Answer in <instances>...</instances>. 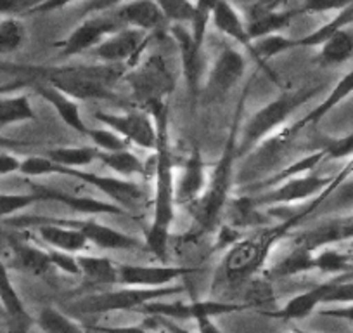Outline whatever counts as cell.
<instances>
[{"instance_id":"9f6ffc18","label":"cell","mask_w":353,"mask_h":333,"mask_svg":"<svg viewBox=\"0 0 353 333\" xmlns=\"http://www.w3.org/2000/svg\"><path fill=\"white\" fill-rule=\"evenodd\" d=\"M32 80H16V82H9V84H2L0 86V96H6V94H12L16 91L23 89V87L32 86Z\"/></svg>"},{"instance_id":"ee69618b","label":"cell","mask_w":353,"mask_h":333,"mask_svg":"<svg viewBox=\"0 0 353 333\" xmlns=\"http://www.w3.org/2000/svg\"><path fill=\"white\" fill-rule=\"evenodd\" d=\"M350 259L345 252L341 250H334V248L324 247L322 252L315 254V269H321L324 273H341V271L348 269Z\"/></svg>"},{"instance_id":"d590c367","label":"cell","mask_w":353,"mask_h":333,"mask_svg":"<svg viewBox=\"0 0 353 333\" xmlns=\"http://www.w3.org/2000/svg\"><path fill=\"white\" fill-rule=\"evenodd\" d=\"M26 42V30L18 18L0 19V56L12 54Z\"/></svg>"},{"instance_id":"74e56055","label":"cell","mask_w":353,"mask_h":333,"mask_svg":"<svg viewBox=\"0 0 353 333\" xmlns=\"http://www.w3.org/2000/svg\"><path fill=\"white\" fill-rule=\"evenodd\" d=\"M19 174L25 178H49V175H63L64 166L52 162L49 156H28L21 160Z\"/></svg>"},{"instance_id":"4316f807","label":"cell","mask_w":353,"mask_h":333,"mask_svg":"<svg viewBox=\"0 0 353 333\" xmlns=\"http://www.w3.org/2000/svg\"><path fill=\"white\" fill-rule=\"evenodd\" d=\"M12 264L14 267L21 271H28L33 274H46L50 269L52 263H50L49 252L47 248L33 247V245L25 243V241H12Z\"/></svg>"},{"instance_id":"bcb514c9","label":"cell","mask_w":353,"mask_h":333,"mask_svg":"<svg viewBox=\"0 0 353 333\" xmlns=\"http://www.w3.org/2000/svg\"><path fill=\"white\" fill-rule=\"evenodd\" d=\"M40 2L42 0H0V16L4 18L30 16Z\"/></svg>"},{"instance_id":"5bb4252c","label":"cell","mask_w":353,"mask_h":333,"mask_svg":"<svg viewBox=\"0 0 353 333\" xmlns=\"http://www.w3.org/2000/svg\"><path fill=\"white\" fill-rule=\"evenodd\" d=\"M61 222L80 229L88 240V243H92L97 248H103V250H123V252L145 250V243L139 238L121 233V231L97 222L94 219H61Z\"/></svg>"},{"instance_id":"4dcf8cb0","label":"cell","mask_w":353,"mask_h":333,"mask_svg":"<svg viewBox=\"0 0 353 333\" xmlns=\"http://www.w3.org/2000/svg\"><path fill=\"white\" fill-rule=\"evenodd\" d=\"M32 120H37V113L26 94L0 96V129Z\"/></svg>"},{"instance_id":"1f68e13d","label":"cell","mask_w":353,"mask_h":333,"mask_svg":"<svg viewBox=\"0 0 353 333\" xmlns=\"http://www.w3.org/2000/svg\"><path fill=\"white\" fill-rule=\"evenodd\" d=\"M315 269V254L301 245L293 243V250L270 269L274 278H288Z\"/></svg>"},{"instance_id":"83f0119b","label":"cell","mask_w":353,"mask_h":333,"mask_svg":"<svg viewBox=\"0 0 353 333\" xmlns=\"http://www.w3.org/2000/svg\"><path fill=\"white\" fill-rule=\"evenodd\" d=\"M324 160H325V148L319 149V151H314L310 153V155L303 156V158L296 160V162H293L291 165L284 166L283 171L274 174L272 178H269L263 182H256V184L251 186L250 189H253V191H258V189H267V188H272V186L283 184V182L290 181V179L307 175L310 174L312 171H315V169L319 166V163H322Z\"/></svg>"},{"instance_id":"3957f363","label":"cell","mask_w":353,"mask_h":333,"mask_svg":"<svg viewBox=\"0 0 353 333\" xmlns=\"http://www.w3.org/2000/svg\"><path fill=\"white\" fill-rule=\"evenodd\" d=\"M324 86L317 87H305L300 91H291V93L283 94L277 99L270 101L267 106H263L261 110H258L253 117L248 120L246 127H244L243 137L237 142V155L243 156L248 151L254 148L256 144H260L261 141L269 137L270 134L279 131L281 127L286 125V122L290 120L291 115L301 108L303 104H307L312 97H315V94L321 93Z\"/></svg>"},{"instance_id":"11a10c76","label":"cell","mask_w":353,"mask_h":333,"mask_svg":"<svg viewBox=\"0 0 353 333\" xmlns=\"http://www.w3.org/2000/svg\"><path fill=\"white\" fill-rule=\"evenodd\" d=\"M28 146H35V142L25 141V139H11L0 135V149H19V148H28Z\"/></svg>"},{"instance_id":"60d3db41","label":"cell","mask_w":353,"mask_h":333,"mask_svg":"<svg viewBox=\"0 0 353 333\" xmlns=\"http://www.w3.org/2000/svg\"><path fill=\"white\" fill-rule=\"evenodd\" d=\"M137 311L145 312L149 316H158V318L166 319H188L191 316V304H184V302H145L144 305L137 309Z\"/></svg>"},{"instance_id":"c3c4849f","label":"cell","mask_w":353,"mask_h":333,"mask_svg":"<svg viewBox=\"0 0 353 333\" xmlns=\"http://www.w3.org/2000/svg\"><path fill=\"white\" fill-rule=\"evenodd\" d=\"M322 302H353V283H325Z\"/></svg>"},{"instance_id":"836d02e7","label":"cell","mask_w":353,"mask_h":333,"mask_svg":"<svg viewBox=\"0 0 353 333\" xmlns=\"http://www.w3.org/2000/svg\"><path fill=\"white\" fill-rule=\"evenodd\" d=\"M52 162L68 169H85L94 163L99 156V149L96 146H70V148H52L46 151Z\"/></svg>"},{"instance_id":"d6986e66","label":"cell","mask_w":353,"mask_h":333,"mask_svg":"<svg viewBox=\"0 0 353 333\" xmlns=\"http://www.w3.org/2000/svg\"><path fill=\"white\" fill-rule=\"evenodd\" d=\"M114 18L128 28H137L145 33L161 30L168 23L156 0H128L113 11Z\"/></svg>"},{"instance_id":"9a60e30c","label":"cell","mask_w":353,"mask_h":333,"mask_svg":"<svg viewBox=\"0 0 353 333\" xmlns=\"http://www.w3.org/2000/svg\"><path fill=\"white\" fill-rule=\"evenodd\" d=\"M32 191L39 193L42 196V202H57L70 207L71 210L83 216H132L123 207L117 205L113 202H103V200L92 198V196L73 195V193L63 191V189L50 188L46 184H35L30 182Z\"/></svg>"},{"instance_id":"277c9868","label":"cell","mask_w":353,"mask_h":333,"mask_svg":"<svg viewBox=\"0 0 353 333\" xmlns=\"http://www.w3.org/2000/svg\"><path fill=\"white\" fill-rule=\"evenodd\" d=\"M291 231L284 222L272 227H261L254 233L243 236L232 245L223 259V273L230 281H243L256 273L265 260L269 259L270 250L290 236Z\"/></svg>"},{"instance_id":"d6a6232c","label":"cell","mask_w":353,"mask_h":333,"mask_svg":"<svg viewBox=\"0 0 353 333\" xmlns=\"http://www.w3.org/2000/svg\"><path fill=\"white\" fill-rule=\"evenodd\" d=\"M350 25H353V6L339 11L331 21L322 25L321 28L314 30V32L308 33V35L294 40V47H319L324 42H327L336 32H339V30L346 28V26Z\"/></svg>"},{"instance_id":"b9f144b4","label":"cell","mask_w":353,"mask_h":333,"mask_svg":"<svg viewBox=\"0 0 353 333\" xmlns=\"http://www.w3.org/2000/svg\"><path fill=\"white\" fill-rule=\"evenodd\" d=\"M87 137H90V141L94 142V146L99 151H121V149H128V146H130L127 139L121 137L118 132H114L110 127L88 129Z\"/></svg>"},{"instance_id":"e575fe53","label":"cell","mask_w":353,"mask_h":333,"mask_svg":"<svg viewBox=\"0 0 353 333\" xmlns=\"http://www.w3.org/2000/svg\"><path fill=\"white\" fill-rule=\"evenodd\" d=\"M325 285L322 287L314 288L310 292H305V294L296 295L294 298H291L279 312H276L277 318L281 319H301L307 318L312 311L315 309V305L321 304L322 297H324Z\"/></svg>"},{"instance_id":"ac0fdd59","label":"cell","mask_w":353,"mask_h":333,"mask_svg":"<svg viewBox=\"0 0 353 333\" xmlns=\"http://www.w3.org/2000/svg\"><path fill=\"white\" fill-rule=\"evenodd\" d=\"M291 236H293L294 245H301L312 252L332 243L353 240V216L325 220L324 224H319L314 229L301 231L296 234L291 233Z\"/></svg>"},{"instance_id":"484cf974","label":"cell","mask_w":353,"mask_h":333,"mask_svg":"<svg viewBox=\"0 0 353 333\" xmlns=\"http://www.w3.org/2000/svg\"><path fill=\"white\" fill-rule=\"evenodd\" d=\"M80 276H83L88 283L92 285H114L118 283V264L108 257L87 256L78 254L77 256Z\"/></svg>"},{"instance_id":"91938a15","label":"cell","mask_w":353,"mask_h":333,"mask_svg":"<svg viewBox=\"0 0 353 333\" xmlns=\"http://www.w3.org/2000/svg\"><path fill=\"white\" fill-rule=\"evenodd\" d=\"M324 316H331V318H343V319H352L353 321V307H345V309H327V311H322Z\"/></svg>"},{"instance_id":"8d00e7d4","label":"cell","mask_w":353,"mask_h":333,"mask_svg":"<svg viewBox=\"0 0 353 333\" xmlns=\"http://www.w3.org/2000/svg\"><path fill=\"white\" fill-rule=\"evenodd\" d=\"M215 4L216 0H196L194 2V11H192L189 26H191L192 39L196 40L198 46L205 47L206 32H208V25L212 23Z\"/></svg>"},{"instance_id":"44dd1931","label":"cell","mask_w":353,"mask_h":333,"mask_svg":"<svg viewBox=\"0 0 353 333\" xmlns=\"http://www.w3.org/2000/svg\"><path fill=\"white\" fill-rule=\"evenodd\" d=\"M352 93H353V70L348 71V73H346L345 77H343L341 80L336 84L334 89L329 93V96L325 97V99L322 101L317 108H315V110H312L310 113L305 115L303 118H300L298 122H294L293 125H288V127H284L283 131L279 132V137L291 139V137H294L298 132L303 131L305 127H308V125H317L319 122H321L322 118L329 113V111L334 110V108L338 106L339 103H343V101H345Z\"/></svg>"},{"instance_id":"8fae6325","label":"cell","mask_w":353,"mask_h":333,"mask_svg":"<svg viewBox=\"0 0 353 333\" xmlns=\"http://www.w3.org/2000/svg\"><path fill=\"white\" fill-rule=\"evenodd\" d=\"M244 73H246L244 54L234 47H223L213 63L212 70L208 71L206 87L203 89L205 96L210 101H216L227 96L239 84Z\"/></svg>"},{"instance_id":"5b68a950","label":"cell","mask_w":353,"mask_h":333,"mask_svg":"<svg viewBox=\"0 0 353 333\" xmlns=\"http://www.w3.org/2000/svg\"><path fill=\"white\" fill-rule=\"evenodd\" d=\"M182 287H159V288H141L128 287L120 292H108V294L94 295L78 301L77 311L83 314H103L111 311H127V309H139L145 302L158 301L168 295L179 294Z\"/></svg>"},{"instance_id":"2e32d148","label":"cell","mask_w":353,"mask_h":333,"mask_svg":"<svg viewBox=\"0 0 353 333\" xmlns=\"http://www.w3.org/2000/svg\"><path fill=\"white\" fill-rule=\"evenodd\" d=\"M192 273L189 267L181 266H135V264H118V283L125 287L159 288L168 287L176 278Z\"/></svg>"},{"instance_id":"7dc6e473","label":"cell","mask_w":353,"mask_h":333,"mask_svg":"<svg viewBox=\"0 0 353 333\" xmlns=\"http://www.w3.org/2000/svg\"><path fill=\"white\" fill-rule=\"evenodd\" d=\"M49 252L50 263L54 267L61 269L63 273L71 274V276H80V267H78L77 256L71 252H64V250H56V248H47Z\"/></svg>"},{"instance_id":"f1b7e54d","label":"cell","mask_w":353,"mask_h":333,"mask_svg":"<svg viewBox=\"0 0 353 333\" xmlns=\"http://www.w3.org/2000/svg\"><path fill=\"white\" fill-rule=\"evenodd\" d=\"M99 162L113 171L120 178L130 179L134 175H148V163L142 162L135 153L130 149H121V151H99L97 156Z\"/></svg>"},{"instance_id":"ffe728a7","label":"cell","mask_w":353,"mask_h":333,"mask_svg":"<svg viewBox=\"0 0 353 333\" xmlns=\"http://www.w3.org/2000/svg\"><path fill=\"white\" fill-rule=\"evenodd\" d=\"M0 304L8 318V333H30L33 319L9 278L8 266L2 260H0Z\"/></svg>"},{"instance_id":"6da1fadb","label":"cell","mask_w":353,"mask_h":333,"mask_svg":"<svg viewBox=\"0 0 353 333\" xmlns=\"http://www.w3.org/2000/svg\"><path fill=\"white\" fill-rule=\"evenodd\" d=\"M152 117L156 125L154 149V202H152V219L144 236L145 250L158 259L165 260L168 252V241L172 224L175 220V163H173L172 148H170L168 129V101H156L144 108Z\"/></svg>"},{"instance_id":"be15d7a7","label":"cell","mask_w":353,"mask_h":333,"mask_svg":"<svg viewBox=\"0 0 353 333\" xmlns=\"http://www.w3.org/2000/svg\"><path fill=\"white\" fill-rule=\"evenodd\" d=\"M0 312H4V311H2V304H0Z\"/></svg>"},{"instance_id":"9c48e42d","label":"cell","mask_w":353,"mask_h":333,"mask_svg":"<svg viewBox=\"0 0 353 333\" xmlns=\"http://www.w3.org/2000/svg\"><path fill=\"white\" fill-rule=\"evenodd\" d=\"M170 32H172L179 50H181L182 73H184L185 84H188L189 96L192 97V101H198L201 97L203 89H205V86H203L206 75L205 47L196 44V40L191 35V30L185 25L173 23Z\"/></svg>"},{"instance_id":"4fadbf2b","label":"cell","mask_w":353,"mask_h":333,"mask_svg":"<svg viewBox=\"0 0 353 333\" xmlns=\"http://www.w3.org/2000/svg\"><path fill=\"white\" fill-rule=\"evenodd\" d=\"M151 33H145L137 28H128L123 26L118 30L117 33L108 37L104 42L94 49L96 56L99 57L104 63H127L135 64L137 63L139 56L144 53L145 46H148Z\"/></svg>"},{"instance_id":"f35d334b","label":"cell","mask_w":353,"mask_h":333,"mask_svg":"<svg viewBox=\"0 0 353 333\" xmlns=\"http://www.w3.org/2000/svg\"><path fill=\"white\" fill-rule=\"evenodd\" d=\"M42 202L39 193H0V219H9L14 213Z\"/></svg>"},{"instance_id":"7bdbcfd3","label":"cell","mask_w":353,"mask_h":333,"mask_svg":"<svg viewBox=\"0 0 353 333\" xmlns=\"http://www.w3.org/2000/svg\"><path fill=\"white\" fill-rule=\"evenodd\" d=\"M156 2L170 23H181V25L191 23L192 11H194V2L191 0H156Z\"/></svg>"},{"instance_id":"603a6c76","label":"cell","mask_w":353,"mask_h":333,"mask_svg":"<svg viewBox=\"0 0 353 333\" xmlns=\"http://www.w3.org/2000/svg\"><path fill=\"white\" fill-rule=\"evenodd\" d=\"M212 23L220 33L232 39L234 42L241 44L246 49L248 56H251L253 40H251L250 33L246 30V21H244L243 16L237 12V9L230 4L229 0H216Z\"/></svg>"},{"instance_id":"cb8c5ba5","label":"cell","mask_w":353,"mask_h":333,"mask_svg":"<svg viewBox=\"0 0 353 333\" xmlns=\"http://www.w3.org/2000/svg\"><path fill=\"white\" fill-rule=\"evenodd\" d=\"M37 93L40 94V97H42L43 101H47V103L57 111L59 118L68 125V127L73 129V131L78 132L80 135L88 134V129L90 127L83 122L80 104H78L77 99H73V97L68 96L63 91L56 89V87L52 86H39L37 87Z\"/></svg>"},{"instance_id":"f6af8a7d","label":"cell","mask_w":353,"mask_h":333,"mask_svg":"<svg viewBox=\"0 0 353 333\" xmlns=\"http://www.w3.org/2000/svg\"><path fill=\"white\" fill-rule=\"evenodd\" d=\"M350 6H353V0H305L296 11L298 15H322L331 11L339 12Z\"/></svg>"},{"instance_id":"8992f818","label":"cell","mask_w":353,"mask_h":333,"mask_svg":"<svg viewBox=\"0 0 353 333\" xmlns=\"http://www.w3.org/2000/svg\"><path fill=\"white\" fill-rule=\"evenodd\" d=\"M121 28L123 25L114 18V15H92L85 18L83 23H80L66 39L54 44V47L59 49L61 57L68 59L90 49L94 50L101 42Z\"/></svg>"},{"instance_id":"6125c7cd","label":"cell","mask_w":353,"mask_h":333,"mask_svg":"<svg viewBox=\"0 0 353 333\" xmlns=\"http://www.w3.org/2000/svg\"><path fill=\"white\" fill-rule=\"evenodd\" d=\"M345 254H346V256H348L350 263L353 264V240L350 241V245H348V248H346V250H345Z\"/></svg>"},{"instance_id":"ab89813d","label":"cell","mask_w":353,"mask_h":333,"mask_svg":"<svg viewBox=\"0 0 353 333\" xmlns=\"http://www.w3.org/2000/svg\"><path fill=\"white\" fill-rule=\"evenodd\" d=\"M39 326L43 333H85L77 323L52 307H46L40 312Z\"/></svg>"},{"instance_id":"7402d4cb","label":"cell","mask_w":353,"mask_h":333,"mask_svg":"<svg viewBox=\"0 0 353 333\" xmlns=\"http://www.w3.org/2000/svg\"><path fill=\"white\" fill-rule=\"evenodd\" d=\"M298 11H277L269 6H254L250 11L246 19V30L250 33L251 40L261 39V37L281 33L291 25Z\"/></svg>"},{"instance_id":"ba28073f","label":"cell","mask_w":353,"mask_h":333,"mask_svg":"<svg viewBox=\"0 0 353 333\" xmlns=\"http://www.w3.org/2000/svg\"><path fill=\"white\" fill-rule=\"evenodd\" d=\"M68 178H73L74 181H80L83 184L92 186L99 193L106 195L117 205L123 207L128 213L137 209L144 200L141 186L134 181L125 178H110V175H99L94 172H88L85 169H68L64 166V174Z\"/></svg>"},{"instance_id":"30bf717a","label":"cell","mask_w":353,"mask_h":333,"mask_svg":"<svg viewBox=\"0 0 353 333\" xmlns=\"http://www.w3.org/2000/svg\"><path fill=\"white\" fill-rule=\"evenodd\" d=\"M334 181V175L331 178H322V175L307 174L301 178L290 179L283 184L276 186L270 191L263 193L260 196H251L254 205L260 207H279V205H291V203L303 202V200L319 196L322 191L329 188Z\"/></svg>"},{"instance_id":"f5cc1de1","label":"cell","mask_w":353,"mask_h":333,"mask_svg":"<svg viewBox=\"0 0 353 333\" xmlns=\"http://www.w3.org/2000/svg\"><path fill=\"white\" fill-rule=\"evenodd\" d=\"M73 2H78V0H42L39 6L32 11V15H49V12L59 11V9L66 8V6L73 4Z\"/></svg>"},{"instance_id":"e0dca14e","label":"cell","mask_w":353,"mask_h":333,"mask_svg":"<svg viewBox=\"0 0 353 333\" xmlns=\"http://www.w3.org/2000/svg\"><path fill=\"white\" fill-rule=\"evenodd\" d=\"M208 182V163L201 155V149L196 146L189 155L188 162L182 165L181 174L175 178L176 205H191L201 196Z\"/></svg>"},{"instance_id":"680465c9","label":"cell","mask_w":353,"mask_h":333,"mask_svg":"<svg viewBox=\"0 0 353 333\" xmlns=\"http://www.w3.org/2000/svg\"><path fill=\"white\" fill-rule=\"evenodd\" d=\"M97 332L103 333H149L139 326H110V328H97Z\"/></svg>"},{"instance_id":"52a82bcc","label":"cell","mask_w":353,"mask_h":333,"mask_svg":"<svg viewBox=\"0 0 353 333\" xmlns=\"http://www.w3.org/2000/svg\"><path fill=\"white\" fill-rule=\"evenodd\" d=\"M94 118L101 125L113 129L114 132L127 139L130 144L139 146L142 149L154 151L158 135L156 125L151 115L145 110H134L127 113H111V111H96Z\"/></svg>"},{"instance_id":"db71d44e","label":"cell","mask_w":353,"mask_h":333,"mask_svg":"<svg viewBox=\"0 0 353 333\" xmlns=\"http://www.w3.org/2000/svg\"><path fill=\"white\" fill-rule=\"evenodd\" d=\"M191 316L198 323L199 333H222V330H219V326L212 321V316L205 314L201 311H196V309L191 307Z\"/></svg>"},{"instance_id":"f907efd6","label":"cell","mask_w":353,"mask_h":333,"mask_svg":"<svg viewBox=\"0 0 353 333\" xmlns=\"http://www.w3.org/2000/svg\"><path fill=\"white\" fill-rule=\"evenodd\" d=\"M128 0H85L83 8H81V15L92 16L101 15V12L114 11L120 6L127 4Z\"/></svg>"},{"instance_id":"94428289","label":"cell","mask_w":353,"mask_h":333,"mask_svg":"<svg viewBox=\"0 0 353 333\" xmlns=\"http://www.w3.org/2000/svg\"><path fill=\"white\" fill-rule=\"evenodd\" d=\"M159 325L166 330L168 333H189L188 330L181 328V326H176V323H173L172 319H166V318H159Z\"/></svg>"},{"instance_id":"681fc988","label":"cell","mask_w":353,"mask_h":333,"mask_svg":"<svg viewBox=\"0 0 353 333\" xmlns=\"http://www.w3.org/2000/svg\"><path fill=\"white\" fill-rule=\"evenodd\" d=\"M353 155V132L325 146V160H341Z\"/></svg>"},{"instance_id":"d4e9b609","label":"cell","mask_w":353,"mask_h":333,"mask_svg":"<svg viewBox=\"0 0 353 333\" xmlns=\"http://www.w3.org/2000/svg\"><path fill=\"white\" fill-rule=\"evenodd\" d=\"M291 49H294L293 39H288V37L281 35V33H274V35H267L253 40L251 59L258 64V68L261 71L269 75L270 78H276V73L269 68V61Z\"/></svg>"},{"instance_id":"6f0895ef","label":"cell","mask_w":353,"mask_h":333,"mask_svg":"<svg viewBox=\"0 0 353 333\" xmlns=\"http://www.w3.org/2000/svg\"><path fill=\"white\" fill-rule=\"evenodd\" d=\"M334 205L341 207V205H352L353 203V184H348L345 186V188H341V191H339V195L336 196Z\"/></svg>"},{"instance_id":"816d5d0a","label":"cell","mask_w":353,"mask_h":333,"mask_svg":"<svg viewBox=\"0 0 353 333\" xmlns=\"http://www.w3.org/2000/svg\"><path fill=\"white\" fill-rule=\"evenodd\" d=\"M19 166H21V160L18 156L11 155L8 149H0V178L16 174V172H19Z\"/></svg>"},{"instance_id":"f546056e","label":"cell","mask_w":353,"mask_h":333,"mask_svg":"<svg viewBox=\"0 0 353 333\" xmlns=\"http://www.w3.org/2000/svg\"><path fill=\"white\" fill-rule=\"evenodd\" d=\"M353 57V33L343 28L321 46L319 61L322 66H339Z\"/></svg>"},{"instance_id":"7c38bea8","label":"cell","mask_w":353,"mask_h":333,"mask_svg":"<svg viewBox=\"0 0 353 333\" xmlns=\"http://www.w3.org/2000/svg\"><path fill=\"white\" fill-rule=\"evenodd\" d=\"M127 80L134 89V96L141 99L144 108L156 101H166V96L172 91V78L163 59L158 56L151 57L144 66L128 75Z\"/></svg>"},{"instance_id":"7a4b0ae2","label":"cell","mask_w":353,"mask_h":333,"mask_svg":"<svg viewBox=\"0 0 353 333\" xmlns=\"http://www.w3.org/2000/svg\"><path fill=\"white\" fill-rule=\"evenodd\" d=\"M251 84H253V78L246 82V86H244L243 93H241L232 122H230V131L229 135H227L225 146H223L222 156H220L219 162L213 165L212 172L208 174V182H206L205 191L201 193V196L196 202L188 205L189 216L194 220V229H192L194 238L215 229L220 224L227 203L230 202V191H232L234 184V165H236V160L239 158V155H237V142H239L241 122H243L244 108H246L248 96H250Z\"/></svg>"}]
</instances>
